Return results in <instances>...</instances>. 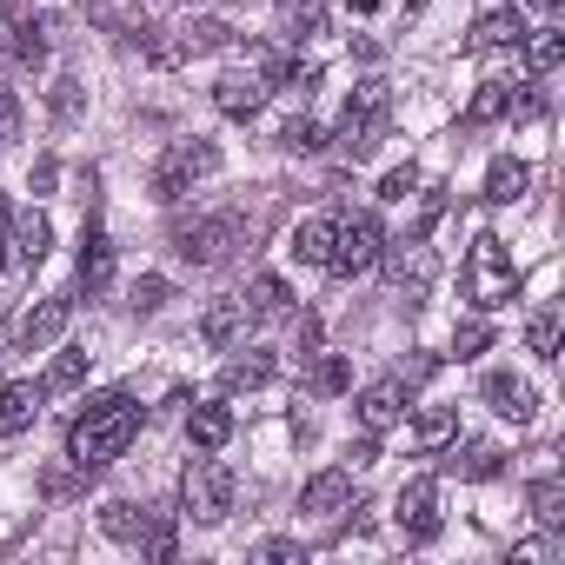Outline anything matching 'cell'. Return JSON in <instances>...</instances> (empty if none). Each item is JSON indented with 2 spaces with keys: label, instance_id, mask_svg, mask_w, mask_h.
<instances>
[{
  "label": "cell",
  "instance_id": "cell-1",
  "mask_svg": "<svg viewBox=\"0 0 565 565\" xmlns=\"http://www.w3.org/2000/svg\"><path fill=\"white\" fill-rule=\"evenodd\" d=\"M140 419H147V406H140L134 393H100V399H87V413L67 426V459H74L81 472L114 466V459L134 446Z\"/></svg>",
  "mask_w": 565,
  "mask_h": 565
},
{
  "label": "cell",
  "instance_id": "cell-2",
  "mask_svg": "<svg viewBox=\"0 0 565 565\" xmlns=\"http://www.w3.org/2000/svg\"><path fill=\"white\" fill-rule=\"evenodd\" d=\"M459 287H466V300H472L479 313H499V307L519 300V266H512V253H505L499 233H479V239H472V253H466V266H459Z\"/></svg>",
  "mask_w": 565,
  "mask_h": 565
},
{
  "label": "cell",
  "instance_id": "cell-3",
  "mask_svg": "<svg viewBox=\"0 0 565 565\" xmlns=\"http://www.w3.org/2000/svg\"><path fill=\"white\" fill-rule=\"evenodd\" d=\"M246 213H200V220H180L173 226V253L186 266H226L233 246H246Z\"/></svg>",
  "mask_w": 565,
  "mask_h": 565
},
{
  "label": "cell",
  "instance_id": "cell-4",
  "mask_svg": "<svg viewBox=\"0 0 565 565\" xmlns=\"http://www.w3.org/2000/svg\"><path fill=\"white\" fill-rule=\"evenodd\" d=\"M233 499H239L233 466H220L213 452H200V459L186 466V479H180V512H186L193 525H220V519L233 512Z\"/></svg>",
  "mask_w": 565,
  "mask_h": 565
},
{
  "label": "cell",
  "instance_id": "cell-5",
  "mask_svg": "<svg viewBox=\"0 0 565 565\" xmlns=\"http://www.w3.org/2000/svg\"><path fill=\"white\" fill-rule=\"evenodd\" d=\"M386 114H393L386 81H360L353 100H347V114H340V153H347V160H366V153L386 140Z\"/></svg>",
  "mask_w": 565,
  "mask_h": 565
},
{
  "label": "cell",
  "instance_id": "cell-6",
  "mask_svg": "<svg viewBox=\"0 0 565 565\" xmlns=\"http://www.w3.org/2000/svg\"><path fill=\"white\" fill-rule=\"evenodd\" d=\"M206 173H220V147L200 140V134H193V140H173V147L160 153V167H153V200L173 206V200H186Z\"/></svg>",
  "mask_w": 565,
  "mask_h": 565
},
{
  "label": "cell",
  "instance_id": "cell-7",
  "mask_svg": "<svg viewBox=\"0 0 565 565\" xmlns=\"http://www.w3.org/2000/svg\"><path fill=\"white\" fill-rule=\"evenodd\" d=\"M380 253H386V226H380V213H347V220H333L327 273H340V279L373 273V266H380Z\"/></svg>",
  "mask_w": 565,
  "mask_h": 565
},
{
  "label": "cell",
  "instance_id": "cell-8",
  "mask_svg": "<svg viewBox=\"0 0 565 565\" xmlns=\"http://www.w3.org/2000/svg\"><path fill=\"white\" fill-rule=\"evenodd\" d=\"M100 532H107V539L140 545L147 558H173V519H167V512H153V505L114 499V505H100Z\"/></svg>",
  "mask_w": 565,
  "mask_h": 565
},
{
  "label": "cell",
  "instance_id": "cell-9",
  "mask_svg": "<svg viewBox=\"0 0 565 565\" xmlns=\"http://www.w3.org/2000/svg\"><path fill=\"white\" fill-rule=\"evenodd\" d=\"M393 525H399L406 545H433L439 525H446V512H439V486H433V479H406V486L393 492Z\"/></svg>",
  "mask_w": 565,
  "mask_h": 565
},
{
  "label": "cell",
  "instance_id": "cell-10",
  "mask_svg": "<svg viewBox=\"0 0 565 565\" xmlns=\"http://www.w3.org/2000/svg\"><path fill=\"white\" fill-rule=\"evenodd\" d=\"M67 320H74V294H47L41 307H28V313H21L14 347H21V353H47V347L67 333Z\"/></svg>",
  "mask_w": 565,
  "mask_h": 565
},
{
  "label": "cell",
  "instance_id": "cell-11",
  "mask_svg": "<svg viewBox=\"0 0 565 565\" xmlns=\"http://www.w3.org/2000/svg\"><path fill=\"white\" fill-rule=\"evenodd\" d=\"M74 279H81V294H87V300H100V294L114 287V239H107V226H100V220H87V226H81Z\"/></svg>",
  "mask_w": 565,
  "mask_h": 565
},
{
  "label": "cell",
  "instance_id": "cell-12",
  "mask_svg": "<svg viewBox=\"0 0 565 565\" xmlns=\"http://www.w3.org/2000/svg\"><path fill=\"white\" fill-rule=\"evenodd\" d=\"M452 446V439H446ZM505 472V446H492V439H459L452 452H446V479H466V486H486V479H499Z\"/></svg>",
  "mask_w": 565,
  "mask_h": 565
},
{
  "label": "cell",
  "instance_id": "cell-13",
  "mask_svg": "<svg viewBox=\"0 0 565 565\" xmlns=\"http://www.w3.org/2000/svg\"><path fill=\"white\" fill-rule=\"evenodd\" d=\"M479 393H486V406H492L499 419H512V426H532V419H539V393H532L519 373H486Z\"/></svg>",
  "mask_w": 565,
  "mask_h": 565
},
{
  "label": "cell",
  "instance_id": "cell-14",
  "mask_svg": "<svg viewBox=\"0 0 565 565\" xmlns=\"http://www.w3.org/2000/svg\"><path fill=\"white\" fill-rule=\"evenodd\" d=\"M353 406H360V426L380 439V433H393V426H399V413H406V380H399V373H393V380H373Z\"/></svg>",
  "mask_w": 565,
  "mask_h": 565
},
{
  "label": "cell",
  "instance_id": "cell-15",
  "mask_svg": "<svg viewBox=\"0 0 565 565\" xmlns=\"http://www.w3.org/2000/svg\"><path fill=\"white\" fill-rule=\"evenodd\" d=\"M386 273H393V287H413V294H426V279H433V246L426 239H386Z\"/></svg>",
  "mask_w": 565,
  "mask_h": 565
},
{
  "label": "cell",
  "instance_id": "cell-16",
  "mask_svg": "<svg viewBox=\"0 0 565 565\" xmlns=\"http://www.w3.org/2000/svg\"><path fill=\"white\" fill-rule=\"evenodd\" d=\"M519 41H525V14L519 8H492V14L472 21L466 54H499V47H519Z\"/></svg>",
  "mask_w": 565,
  "mask_h": 565
},
{
  "label": "cell",
  "instance_id": "cell-17",
  "mask_svg": "<svg viewBox=\"0 0 565 565\" xmlns=\"http://www.w3.org/2000/svg\"><path fill=\"white\" fill-rule=\"evenodd\" d=\"M246 327H253V320H246L239 294H226V300H213V307L200 313V340H206L213 353H233V347L246 340Z\"/></svg>",
  "mask_w": 565,
  "mask_h": 565
},
{
  "label": "cell",
  "instance_id": "cell-18",
  "mask_svg": "<svg viewBox=\"0 0 565 565\" xmlns=\"http://www.w3.org/2000/svg\"><path fill=\"white\" fill-rule=\"evenodd\" d=\"M266 81L259 74H226V81H213V107L226 114V120H253L259 107H266Z\"/></svg>",
  "mask_w": 565,
  "mask_h": 565
},
{
  "label": "cell",
  "instance_id": "cell-19",
  "mask_svg": "<svg viewBox=\"0 0 565 565\" xmlns=\"http://www.w3.org/2000/svg\"><path fill=\"white\" fill-rule=\"evenodd\" d=\"M239 307H246V320H287L294 313V287L279 273H259V279H246Z\"/></svg>",
  "mask_w": 565,
  "mask_h": 565
},
{
  "label": "cell",
  "instance_id": "cell-20",
  "mask_svg": "<svg viewBox=\"0 0 565 565\" xmlns=\"http://www.w3.org/2000/svg\"><path fill=\"white\" fill-rule=\"evenodd\" d=\"M347 505H353V472H340V466L313 472L307 492H300V512H320V519H333V512H347Z\"/></svg>",
  "mask_w": 565,
  "mask_h": 565
},
{
  "label": "cell",
  "instance_id": "cell-21",
  "mask_svg": "<svg viewBox=\"0 0 565 565\" xmlns=\"http://www.w3.org/2000/svg\"><path fill=\"white\" fill-rule=\"evenodd\" d=\"M41 399H47V386H34V380H14L8 393H0V439L28 433V426L41 419Z\"/></svg>",
  "mask_w": 565,
  "mask_h": 565
},
{
  "label": "cell",
  "instance_id": "cell-22",
  "mask_svg": "<svg viewBox=\"0 0 565 565\" xmlns=\"http://www.w3.org/2000/svg\"><path fill=\"white\" fill-rule=\"evenodd\" d=\"M186 439H193V452H220V446L233 439V406H226V399L193 406V413H186Z\"/></svg>",
  "mask_w": 565,
  "mask_h": 565
},
{
  "label": "cell",
  "instance_id": "cell-23",
  "mask_svg": "<svg viewBox=\"0 0 565 565\" xmlns=\"http://www.w3.org/2000/svg\"><path fill=\"white\" fill-rule=\"evenodd\" d=\"M8 47H14V61H21V67H41V61H47V47H54V14H21Z\"/></svg>",
  "mask_w": 565,
  "mask_h": 565
},
{
  "label": "cell",
  "instance_id": "cell-24",
  "mask_svg": "<svg viewBox=\"0 0 565 565\" xmlns=\"http://www.w3.org/2000/svg\"><path fill=\"white\" fill-rule=\"evenodd\" d=\"M519 107V87L512 81H479V94L466 100V127H492V120H505Z\"/></svg>",
  "mask_w": 565,
  "mask_h": 565
},
{
  "label": "cell",
  "instance_id": "cell-25",
  "mask_svg": "<svg viewBox=\"0 0 565 565\" xmlns=\"http://www.w3.org/2000/svg\"><path fill=\"white\" fill-rule=\"evenodd\" d=\"M266 380H273V353H259V347H253L246 360L233 353V360L220 366V386H226V393H253V386H266Z\"/></svg>",
  "mask_w": 565,
  "mask_h": 565
},
{
  "label": "cell",
  "instance_id": "cell-26",
  "mask_svg": "<svg viewBox=\"0 0 565 565\" xmlns=\"http://www.w3.org/2000/svg\"><path fill=\"white\" fill-rule=\"evenodd\" d=\"M220 47H233V28H226V21L200 14V21L180 28V54H186V61H193V54H220Z\"/></svg>",
  "mask_w": 565,
  "mask_h": 565
},
{
  "label": "cell",
  "instance_id": "cell-27",
  "mask_svg": "<svg viewBox=\"0 0 565 565\" xmlns=\"http://www.w3.org/2000/svg\"><path fill=\"white\" fill-rule=\"evenodd\" d=\"M519 47H525V67H532V74H552V67L565 61V28H525Z\"/></svg>",
  "mask_w": 565,
  "mask_h": 565
},
{
  "label": "cell",
  "instance_id": "cell-28",
  "mask_svg": "<svg viewBox=\"0 0 565 565\" xmlns=\"http://www.w3.org/2000/svg\"><path fill=\"white\" fill-rule=\"evenodd\" d=\"M47 246H54V226H47V213H28V220H14V259H21V266H41V259H47Z\"/></svg>",
  "mask_w": 565,
  "mask_h": 565
},
{
  "label": "cell",
  "instance_id": "cell-29",
  "mask_svg": "<svg viewBox=\"0 0 565 565\" xmlns=\"http://www.w3.org/2000/svg\"><path fill=\"white\" fill-rule=\"evenodd\" d=\"M287 253H294L300 266H327V253H333V220H300Z\"/></svg>",
  "mask_w": 565,
  "mask_h": 565
},
{
  "label": "cell",
  "instance_id": "cell-30",
  "mask_svg": "<svg viewBox=\"0 0 565 565\" xmlns=\"http://www.w3.org/2000/svg\"><path fill=\"white\" fill-rule=\"evenodd\" d=\"M347 386H353V366H347V353H313V366H307V393L333 399V393H347Z\"/></svg>",
  "mask_w": 565,
  "mask_h": 565
},
{
  "label": "cell",
  "instance_id": "cell-31",
  "mask_svg": "<svg viewBox=\"0 0 565 565\" xmlns=\"http://www.w3.org/2000/svg\"><path fill=\"white\" fill-rule=\"evenodd\" d=\"M452 433H459V406H426V413L413 419V446H419V452H439Z\"/></svg>",
  "mask_w": 565,
  "mask_h": 565
},
{
  "label": "cell",
  "instance_id": "cell-32",
  "mask_svg": "<svg viewBox=\"0 0 565 565\" xmlns=\"http://www.w3.org/2000/svg\"><path fill=\"white\" fill-rule=\"evenodd\" d=\"M525 186H532L525 160H492V173H486V200H492V206H512Z\"/></svg>",
  "mask_w": 565,
  "mask_h": 565
},
{
  "label": "cell",
  "instance_id": "cell-33",
  "mask_svg": "<svg viewBox=\"0 0 565 565\" xmlns=\"http://www.w3.org/2000/svg\"><path fill=\"white\" fill-rule=\"evenodd\" d=\"M525 499H532V519H539V525H552V532L565 525V479H558V472L532 479V492H525Z\"/></svg>",
  "mask_w": 565,
  "mask_h": 565
},
{
  "label": "cell",
  "instance_id": "cell-34",
  "mask_svg": "<svg viewBox=\"0 0 565 565\" xmlns=\"http://www.w3.org/2000/svg\"><path fill=\"white\" fill-rule=\"evenodd\" d=\"M259 81H266V87H287V94H313V87H320V67H313V61H266Z\"/></svg>",
  "mask_w": 565,
  "mask_h": 565
},
{
  "label": "cell",
  "instance_id": "cell-35",
  "mask_svg": "<svg viewBox=\"0 0 565 565\" xmlns=\"http://www.w3.org/2000/svg\"><path fill=\"white\" fill-rule=\"evenodd\" d=\"M558 333H565V320H558V307H545V313H532V320H525V353H539V360H558Z\"/></svg>",
  "mask_w": 565,
  "mask_h": 565
},
{
  "label": "cell",
  "instance_id": "cell-36",
  "mask_svg": "<svg viewBox=\"0 0 565 565\" xmlns=\"http://www.w3.org/2000/svg\"><path fill=\"white\" fill-rule=\"evenodd\" d=\"M279 28H287L294 41H307V34L327 28V8H320V0H279Z\"/></svg>",
  "mask_w": 565,
  "mask_h": 565
},
{
  "label": "cell",
  "instance_id": "cell-37",
  "mask_svg": "<svg viewBox=\"0 0 565 565\" xmlns=\"http://www.w3.org/2000/svg\"><path fill=\"white\" fill-rule=\"evenodd\" d=\"M81 380H87V353H81V347H67V353H54V366H47V380H41V386H47V393H74Z\"/></svg>",
  "mask_w": 565,
  "mask_h": 565
},
{
  "label": "cell",
  "instance_id": "cell-38",
  "mask_svg": "<svg viewBox=\"0 0 565 565\" xmlns=\"http://www.w3.org/2000/svg\"><path fill=\"white\" fill-rule=\"evenodd\" d=\"M279 147H287V153H320V147H327V127L300 114V120H287V127H279Z\"/></svg>",
  "mask_w": 565,
  "mask_h": 565
},
{
  "label": "cell",
  "instance_id": "cell-39",
  "mask_svg": "<svg viewBox=\"0 0 565 565\" xmlns=\"http://www.w3.org/2000/svg\"><path fill=\"white\" fill-rule=\"evenodd\" d=\"M413 193H419V167H413V160L380 180V200H413Z\"/></svg>",
  "mask_w": 565,
  "mask_h": 565
},
{
  "label": "cell",
  "instance_id": "cell-40",
  "mask_svg": "<svg viewBox=\"0 0 565 565\" xmlns=\"http://www.w3.org/2000/svg\"><path fill=\"white\" fill-rule=\"evenodd\" d=\"M486 347H492V327H486V320H466V327L452 333V353H459V360H472V353H486Z\"/></svg>",
  "mask_w": 565,
  "mask_h": 565
},
{
  "label": "cell",
  "instance_id": "cell-41",
  "mask_svg": "<svg viewBox=\"0 0 565 565\" xmlns=\"http://www.w3.org/2000/svg\"><path fill=\"white\" fill-rule=\"evenodd\" d=\"M167 294H173L167 279H160V273H147L140 287H134V313H160V307H167Z\"/></svg>",
  "mask_w": 565,
  "mask_h": 565
},
{
  "label": "cell",
  "instance_id": "cell-42",
  "mask_svg": "<svg viewBox=\"0 0 565 565\" xmlns=\"http://www.w3.org/2000/svg\"><path fill=\"white\" fill-rule=\"evenodd\" d=\"M253 558H259V565H300V558H307V545H294V539H266Z\"/></svg>",
  "mask_w": 565,
  "mask_h": 565
},
{
  "label": "cell",
  "instance_id": "cell-43",
  "mask_svg": "<svg viewBox=\"0 0 565 565\" xmlns=\"http://www.w3.org/2000/svg\"><path fill=\"white\" fill-rule=\"evenodd\" d=\"M0 140H21V100L0 87Z\"/></svg>",
  "mask_w": 565,
  "mask_h": 565
},
{
  "label": "cell",
  "instance_id": "cell-44",
  "mask_svg": "<svg viewBox=\"0 0 565 565\" xmlns=\"http://www.w3.org/2000/svg\"><path fill=\"white\" fill-rule=\"evenodd\" d=\"M14 259V206H8V193H0V266Z\"/></svg>",
  "mask_w": 565,
  "mask_h": 565
},
{
  "label": "cell",
  "instance_id": "cell-45",
  "mask_svg": "<svg viewBox=\"0 0 565 565\" xmlns=\"http://www.w3.org/2000/svg\"><path fill=\"white\" fill-rule=\"evenodd\" d=\"M399 380H406V386H413V380H433V360H426V353H419V360H406V366H399Z\"/></svg>",
  "mask_w": 565,
  "mask_h": 565
},
{
  "label": "cell",
  "instance_id": "cell-46",
  "mask_svg": "<svg viewBox=\"0 0 565 565\" xmlns=\"http://www.w3.org/2000/svg\"><path fill=\"white\" fill-rule=\"evenodd\" d=\"M347 8H353V14H380V0H347Z\"/></svg>",
  "mask_w": 565,
  "mask_h": 565
},
{
  "label": "cell",
  "instance_id": "cell-47",
  "mask_svg": "<svg viewBox=\"0 0 565 565\" xmlns=\"http://www.w3.org/2000/svg\"><path fill=\"white\" fill-rule=\"evenodd\" d=\"M532 8H545V14H552V8H558V0H532Z\"/></svg>",
  "mask_w": 565,
  "mask_h": 565
}]
</instances>
